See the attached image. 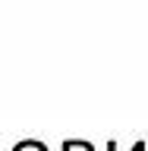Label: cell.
Here are the masks:
<instances>
[{"label":"cell","instance_id":"obj_3","mask_svg":"<svg viewBox=\"0 0 148 151\" xmlns=\"http://www.w3.org/2000/svg\"><path fill=\"white\" fill-rule=\"evenodd\" d=\"M132 151H145V142H136V145H132Z\"/></svg>","mask_w":148,"mask_h":151},{"label":"cell","instance_id":"obj_2","mask_svg":"<svg viewBox=\"0 0 148 151\" xmlns=\"http://www.w3.org/2000/svg\"><path fill=\"white\" fill-rule=\"evenodd\" d=\"M13 151H47V148L41 145V142H35V139H25V142H19Z\"/></svg>","mask_w":148,"mask_h":151},{"label":"cell","instance_id":"obj_1","mask_svg":"<svg viewBox=\"0 0 148 151\" xmlns=\"http://www.w3.org/2000/svg\"><path fill=\"white\" fill-rule=\"evenodd\" d=\"M63 151H95V148H92V142H79V139H69V142H63Z\"/></svg>","mask_w":148,"mask_h":151}]
</instances>
